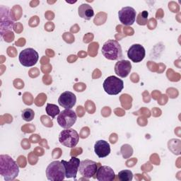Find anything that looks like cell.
I'll list each match as a JSON object with an SVG mask.
<instances>
[{"label": "cell", "instance_id": "f546056e", "mask_svg": "<svg viewBox=\"0 0 181 181\" xmlns=\"http://www.w3.org/2000/svg\"><path fill=\"white\" fill-rule=\"evenodd\" d=\"M82 153V149L81 148H74L72 149L71 151V156L72 157H76V156H78L81 154Z\"/></svg>", "mask_w": 181, "mask_h": 181}, {"label": "cell", "instance_id": "ba28073f", "mask_svg": "<svg viewBox=\"0 0 181 181\" xmlns=\"http://www.w3.org/2000/svg\"><path fill=\"white\" fill-rule=\"evenodd\" d=\"M19 62L24 66H32L37 63L39 59L38 53L33 48H27L19 54Z\"/></svg>", "mask_w": 181, "mask_h": 181}, {"label": "cell", "instance_id": "d4e9b609", "mask_svg": "<svg viewBox=\"0 0 181 181\" xmlns=\"http://www.w3.org/2000/svg\"><path fill=\"white\" fill-rule=\"evenodd\" d=\"M23 100L26 105H31L33 103L32 95L29 93H25L23 96Z\"/></svg>", "mask_w": 181, "mask_h": 181}, {"label": "cell", "instance_id": "d590c367", "mask_svg": "<svg viewBox=\"0 0 181 181\" xmlns=\"http://www.w3.org/2000/svg\"><path fill=\"white\" fill-rule=\"evenodd\" d=\"M76 112H77L78 115L79 116V117H82L83 115H84V108L82 107V106H78L77 109H76Z\"/></svg>", "mask_w": 181, "mask_h": 181}, {"label": "cell", "instance_id": "ac0fdd59", "mask_svg": "<svg viewBox=\"0 0 181 181\" xmlns=\"http://www.w3.org/2000/svg\"><path fill=\"white\" fill-rule=\"evenodd\" d=\"M46 113L52 118H55L56 115H59L60 113V111L59 107L57 105L47 103L46 106Z\"/></svg>", "mask_w": 181, "mask_h": 181}, {"label": "cell", "instance_id": "7402d4cb", "mask_svg": "<svg viewBox=\"0 0 181 181\" xmlns=\"http://www.w3.org/2000/svg\"><path fill=\"white\" fill-rule=\"evenodd\" d=\"M149 13L148 11H144L141 13L139 14L137 18V22L139 25L144 26L147 24V17H148Z\"/></svg>", "mask_w": 181, "mask_h": 181}, {"label": "cell", "instance_id": "ffe728a7", "mask_svg": "<svg viewBox=\"0 0 181 181\" xmlns=\"http://www.w3.org/2000/svg\"><path fill=\"white\" fill-rule=\"evenodd\" d=\"M21 117L23 119L25 120V121H26V122L32 121L33 119L35 117V113L32 109L27 108V109H25L23 111L22 114H21Z\"/></svg>", "mask_w": 181, "mask_h": 181}, {"label": "cell", "instance_id": "30bf717a", "mask_svg": "<svg viewBox=\"0 0 181 181\" xmlns=\"http://www.w3.org/2000/svg\"><path fill=\"white\" fill-rule=\"evenodd\" d=\"M118 17L124 26H132L136 20V11L131 7H123L118 12Z\"/></svg>", "mask_w": 181, "mask_h": 181}, {"label": "cell", "instance_id": "e575fe53", "mask_svg": "<svg viewBox=\"0 0 181 181\" xmlns=\"http://www.w3.org/2000/svg\"><path fill=\"white\" fill-rule=\"evenodd\" d=\"M33 152H31V154L28 156V158H29V159H28V161L30 162L31 165H34V163H33V160H35V161H38V158H37L36 157H35V156L33 154Z\"/></svg>", "mask_w": 181, "mask_h": 181}, {"label": "cell", "instance_id": "f1b7e54d", "mask_svg": "<svg viewBox=\"0 0 181 181\" xmlns=\"http://www.w3.org/2000/svg\"><path fill=\"white\" fill-rule=\"evenodd\" d=\"M17 162H18V166H19L20 167L24 168L26 166V158H25L24 156H20V157L18 158Z\"/></svg>", "mask_w": 181, "mask_h": 181}, {"label": "cell", "instance_id": "2e32d148", "mask_svg": "<svg viewBox=\"0 0 181 181\" xmlns=\"http://www.w3.org/2000/svg\"><path fill=\"white\" fill-rule=\"evenodd\" d=\"M95 154L99 158H105L111 153V147L109 143L105 140H99L94 145Z\"/></svg>", "mask_w": 181, "mask_h": 181}, {"label": "cell", "instance_id": "3957f363", "mask_svg": "<svg viewBox=\"0 0 181 181\" xmlns=\"http://www.w3.org/2000/svg\"><path fill=\"white\" fill-rule=\"evenodd\" d=\"M46 176L49 180H63L65 178V169L62 161H55L50 163L46 168Z\"/></svg>", "mask_w": 181, "mask_h": 181}, {"label": "cell", "instance_id": "6da1fadb", "mask_svg": "<svg viewBox=\"0 0 181 181\" xmlns=\"http://www.w3.org/2000/svg\"><path fill=\"white\" fill-rule=\"evenodd\" d=\"M19 173V168L16 162L9 155L0 156V174L5 180H13Z\"/></svg>", "mask_w": 181, "mask_h": 181}, {"label": "cell", "instance_id": "ee69618b", "mask_svg": "<svg viewBox=\"0 0 181 181\" xmlns=\"http://www.w3.org/2000/svg\"><path fill=\"white\" fill-rule=\"evenodd\" d=\"M76 55H70L69 57L67 58V60L69 62V63H72V62H74L75 60H76Z\"/></svg>", "mask_w": 181, "mask_h": 181}, {"label": "cell", "instance_id": "f6af8a7d", "mask_svg": "<svg viewBox=\"0 0 181 181\" xmlns=\"http://www.w3.org/2000/svg\"><path fill=\"white\" fill-rule=\"evenodd\" d=\"M78 55H79V56L80 57H82V58H84V57H86V53H85V52H84V51L79 52Z\"/></svg>", "mask_w": 181, "mask_h": 181}, {"label": "cell", "instance_id": "484cf974", "mask_svg": "<svg viewBox=\"0 0 181 181\" xmlns=\"http://www.w3.org/2000/svg\"><path fill=\"white\" fill-rule=\"evenodd\" d=\"M21 130L23 132H24L26 133H30V132H33V131H35V126L33 125V124H25L24 126L22 127Z\"/></svg>", "mask_w": 181, "mask_h": 181}, {"label": "cell", "instance_id": "8fae6325", "mask_svg": "<svg viewBox=\"0 0 181 181\" xmlns=\"http://www.w3.org/2000/svg\"><path fill=\"white\" fill-rule=\"evenodd\" d=\"M80 160L75 157H72L69 161L62 160V163H63L65 169V177L66 178H76V174L79 170L80 165Z\"/></svg>", "mask_w": 181, "mask_h": 181}, {"label": "cell", "instance_id": "44dd1931", "mask_svg": "<svg viewBox=\"0 0 181 181\" xmlns=\"http://www.w3.org/2000/svg\"><path fill=\"white\" fill-rule=\"evenodd\" d=\"M121 153L124 159H128L132 155L133 149L129 144H124L121 147Z\"/></svg>", "mask_w": 181, "mask_h": 181}, {"label": "cell", "instance_id": "74e56055", "mask_svg": "<svg viewBox=\"0 0 181 181\" xmlns=\"http://www.w3.org/2000/svg\"><path fill=\"white\" fill-rule=\"evenodd\" d=\"M54 27L55 26H54V24H53V23L48 22V23H47V24L45 26V28L46 29L47 31H53Z\"/></svg>", "mask_w": 181, "mask_h": 181}, {"label": "cell", "instance_id": "4316f807", "mask_svg": "<svg viewBox=\"0 0 181 181\" xmlns=\"http://www.w3.org/2000/svg\"><path fill=\"white\" fill-rule=\"evenodd\" d=\"M41 122H43V124L46 127H53V122L51 121V120L47 117V116L43 115L41 117Z\"/></svg>", "mask_w": 181, "mask_h": 181}, {"label": "cell", "instance_id": "ab89813d", "mask_svg": "<svg viewBox=\"0 0 181 181\" xmlns=\"http://www.w3.org/2000/svg\"><path fill=\"white\" fill-rule=\"evenodd\" d=\"M45 17H46L47 19H48V20L53 19L54 14L51 11H47L46 13H45Z\"/></svg>", "mask_w": 181, "mask_h": 181}, {"label": "cell", "instance_id": "9c48e42d", "mask_svg": "<svg viewBox=\"0 0 181 181\" xmlns=\"http://www.w3.org/2000/svg\"><path fill=\"white\" fill-rule=\"evenodd\" d=\"M98 165L99 163L91 161V160H84L80 162L79 170L83 177L86 178H93V176H95L96 173Z\"/></svg>", "mask_w": 181, "mask_h": 181}, {"label": "cell", "instance_id": "7bdbcfd3", "mask_svg": "<svg viewBox=\"0 0 181 181\" xmlns=\"http://www.w3.org/2000/svg\"><path fill=\"white\" fill-rule=\"evenodd\" d=\"M163 10L162 9H159L157 11V18H161L162 17H163Z\"/></svg>", "mask_w": 181, "mask_h": 181}, {"label": "cell", "instance_id": "d6a6232c", "mask_svg": "<svg viewBox=\"0 0 181 181\" xmlns=\"http://www.w3.org/2000/svg\"><path fill=\"white\" fill-rule=\"evenodd\" d=\"M93 38V35H92V33H87V34L86 35H84V43L90 42L91 40H92Z\"/></svg>", "mask_w": 181, "mask_h": 181}, {"label": "cell", "instance_id": "5bb4252c", "mask_svg": "<svg viewBox=\"0 0 181 181\" xmlns=\"http://www.w3.org/2000/svg\"><path fill=\"white\" fill-rule=\"evenodd\" d=\"M95 176V178L99 181H113L115 179V174L111 167L103 166L98 168Z\"/></svg>", "mask_w": 181, "mask_h": 181}, {"label": "cell", "instance_id": "836d02e7", "mask_svg": "<svg viewBox=\"0 0 181 181\" xmlns=\"http://www.w3.org/2000/svg\"><path fill=\"white\" fill-rule=\"evenodd\" d=\"M40 137H39L38 134H33L32 136L31 137L30 140L31 141V142L33 143H38V141H40Z\"/></svg>", "mask_w": 181, "mask_h": 181}, {"label": "cell", "instance_id": "d6986e66", "mask_svg": "<svg viewBox=\"0 0 181 181\" xmlns=\"http://www.w3.org/2000/svg\"><path fill=\"white\" fill-rule=\"evenodd\" d=\"M118 178L121 181H131L133 179V173L130 170H123L118 173Z\"/></svg>", "mask_w": 181, "mask_h": 181}, {"label": "cell", "instance_id": "4fadbf2b", "mask_svg": "<svg viewBox=\"0 0 181 181\" xmlns=\"http://www.w3.org/2000/svg\"><path fill=\"white\" fill-rule=\"evenodd\" d=\"M76 102V97L71 91H65L60 95L58 99L59 105L65 109H71L75 105Z\"/></svg>", "mask_w": 181, "mask_h": 181}, {"label": "cell", "instance_id": "83f0119b", "mask_svg": "<svg viewBox=\"0 0 181 181\" xmlns=\"http://www.w3.org/2000/svg\"><path fill=\"white\" fill-rule=\"evenodd\" d=\"M2 37H4L5 38V40L7 41V42H11L13 40V39L14 38V35L13 32H11V31H9V32H7L5 33V35H3Z\"/></svg>", "mask_w": 181, "mask_h": 181}, {"label": "cell", "instance_id": "52a82bcc", "mask_svg": "<svg viewBox=\"0 0 181 181\" xmlns=\"http://www.w3.org/2000/svg\"><path fill=\"white\" fill-rule=\"evenodd\" d=\"M76 114L72 109H65L58 115L57 118L58 124L60 127L64 129L72 128L76 121Z\"/></svg>", "mask_w": 181, "mask_h": 181}, {"label": "cell", "instance_id": "9a60e30c", "mask_svg": "<svg viewBox=\"0 0 181 181\" xmlns=\"http://www.w3.org/2000/svg\"><path fill=\"white\" fill-rule=\"evenodd\" d=\"M132 69V64L128 60H120L115 65V72L120 77H127Z\"/></svg>", "mask_w": 181, "mask_h": 181}, {"label": "cell", "instance_id": "f35d334b", "mask_svg": "<svg viewBox=\"0 0 181 181\" xmlns=\"http://www.w3.org/2000/svg\"><path fill=\"white\" fill-rule=\"evenodd\" d=\"M23 30V26H21V24L20 23H17L14 26V31L17 33H21Z\"/></svg>", "mask_w": 181, "mask_h": 181}, {"label": "cell", "instance_id": "e0dca14e", "mask_svg": "<svg viewBox=\"0 0 181 181\" xmlns=\"http://www.w3.org/2000/svg\"><path fill=\"white\" fill-rule=\"evenodd\" d=\"M78 11L80 17L85 20H91V18L94 15L93 8L88 4H82L80 5Z\"/></svg>", "mask_w": 181, "mask_h": 181}, {"label": "cell", "instance_id": "5b68a950", "mask_svg": "<svg viewBox=\"0 0 181 181\" xmlns=\"http://www.w3.org/2000/svg\"><path fill=\"white\" fill-rule=\"evenodd\" d=\"M79 140V134L73 129H65L60 132L59 136V141L64 147L74 148L75 147Z\"/></svg>", "mask_w": 181, "mask_h": 181}, {"label": "cell", "instance_id": "7a4b0ae2", "mask_svg": "<svg viewBox=\"0 0 181 181\" xmlns=\"http://www.w3.org/2000/svg\"><path fill=\"white\" fill-rule=\"evenodd\" d=\"M102 54L110 60H121L123 57L121 45L115 40H108L102 47Z\"/></svg>", "mask_w": 181, "mask_h": 181}, {"label": "cell", "instance_id": "8992f818", "mask_svg": "<svg viewBox=\"0 0 181 181\" xmlns=\"http://www.w3.org/2000/svg\"><path fill=\"white\" fill-rule=\"evenodd\" d=\"M103 89L108 94L117 95L124 89V82L115 76H111L106 78L103 82Z\"/></svg>", "mask_w": 181, "mask_h": 181}, {"label": "cell", "instance_id": "bcb514c9", "mask_svg": "<svg viewBox=\"0 0 181 181\" xmlns=\"http://www.w3.org/2000/svg\"><path fill=\"white\" fill-rule=\"evenodd\" d=\"M33 5L31 7H36V6L38 5V4H39V2H33H33H31V5H33Z\"/></svg>", "mask_w": 181, "mask_h": 181}, {"label": "cell", "instance_id": "7c38bea8", "mask_svg": "<svg viewBox=\"0 0 181 181\" xmlns=\"http://www.w3.org/2000/svg\"><path fill=\"white\" fill-rule=\"evenodd\" d=\"M146 51L144 47L140 44H134L129 48L128 57L134 63H138L144 59Z\"/></svg>", "mask_w": 181, "mask_h": 181}, {"label": "cell", "instance_id": "cb8c5ba5", "mask_svg": "<svg viewBox=\"0 0 181 181\" xmlns=\"http://www.w3.org/2000/svg\"><path fill=\"white\" fill-rule=\"evenodd\" d=\"M47 99V95L44 93H40L37 96L35 100V103L37 106H42L45 103V101Z\"/></svg>", "mask_w": 181, "mask_h": 181}, {"label": "cell", "instance_id": "b9f144b4", "mask_svg": "<svg viewBox=\"0 0 181 181\" xmlns=\"http://www.w3.org/2000/svg\"><path fill=\"white\" fill-rule=\"evenodd\" d=\"M124 32L127 35H133V33H134V31H133L132 28H124Z\"/></svg>", "mask_w": 181, "mask_h": 181}, {"label": "cell", "instance_id": "603a6c76", "mask_svg": "<svg viewBox=\"0 0 181 181\" xmlns=\"http://www.w3.org/2000/svg\"><path fill=\"white\" fill-rule=\"evenodd\" d=\"M98 49H99V43H91L89 46V54L91 57H95L98 53Z\"/></svg>", "mask_w": 181, "mask_h": 181}, {"label": "cell", "instance_id": "60d3db41", "mask_svg": "<svg viewBox=\"0 0 181 181\" xmlns=\"http://www.w3.org/2000/svg\"><path fill=\"white\" fill-rule=\"evenodd\" d=\"M25 43H26V41H25V39L21 38H20L19 40H18V41H16V45H17V46L21 47V46H24V44H25Z\"/></svg>", "mask_w": 181, "mask_h": 181}, {"label": "cell", "instance_id": "1f68e13d", "mask_svg": "<svg viewBox=\"0 0 181 181\" xmlns=\"http://www.w3.org/2000/svg\"><path fill=\"white\" fill-rule=\"evenodd\" d=\"M22 148L24 149H28L31 147V144L29 143V140L28 139H24V140H22L21 142Z\"/></svg>", "mask_w": 181, "mask_h": 181}, {"label": "cell", "instance_id": "4dcf8cb0", "mask_svg": "<svg viewBox=\"0 0 181 181\" xmlns=\"http://www.w3.org/2000/svg\"><path fill=\"white\" fill-rule=\"evenodd\" d=\"M14 86L17 89H21L24 86V82H23L21 80H20L19 79H16L14 81Z\"/></svg>", "mask_w": 181, "mask_h": 181}, {"label": "cell", "instance_id": "277c9868", "mask_svg": "<svg viewBox=\"0 0 181 181\" xmlns=\"http://www.w3.org/2000/svg\"><path fill=\"white\" fill-rule=\"evenodd\" d=\"M14 20L11 15V11L9 8L2 5L0 7V31L1 35L3 36L4 33L9 32L13 28Z\"/></svg>", "mask_w": 181, "mask_h": 181}, {"label": "cell", "instance_id": "8d00e7d4", "mask_svg": "<svg viewBox=\"0 0 181 181\" xmlns=\"http://www.w3.org/2000/svg\"><path fill=\"white\" fill-rule=\"evenodd\" d=\"M34 152L38 156H43L44 154V151H43V149L40 148V147H36V148L35 149Z\"/></svg>", "mask_w": 181, "mask_h": 181}]
</instances>
